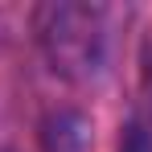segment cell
<instances>
[{
	"instance_id": "cell-1",
	"label": "cell",
	"mask_w": 152,
	"mask_h": 152,
	"mask_svg": "<svg viewBox=\"0 0 152 152\" xmlns=\"http://www.w3.org/2000/svg\"><path fill=\"white\" fill-rule=\"evenodd\" d=\"M33 25H37V45L53 74L70 82H91L107 70L111 37H107L103 4H74V0L41 4L33 12Z\"/></svg>"
},
{
	"instance_id": "cell-2",
	"label": "cell",
	"mask_w": 152,
	"mask_h": 152,
	"mask_svg": "<svg viewBox=\"0 0 152 152\" xmlns=\"http://www.w3.org/2000/svg\"><path fill=\"white\" fill-rule=\"evenodd\" d=\"M41 144L45 152H86L91 144V124L78 111H53L41 127Z\"/></svg>"
},
{
	"instance_id": "cell-3",
	"label": "cell",
	"mask_w": 152,
	"mask_h": 152,
	"mask_svg": "<svg viewBox=\"0 0 152 152\" xmlns=\"http://www.w3.org/2000/svg\"><path fill=\"white\" fill-rule=\"evenodd\" d=\"M119 152H152V132L140 124V119H136V124H127L124 140H119Z\"/></svg>"
}]
</instances>
